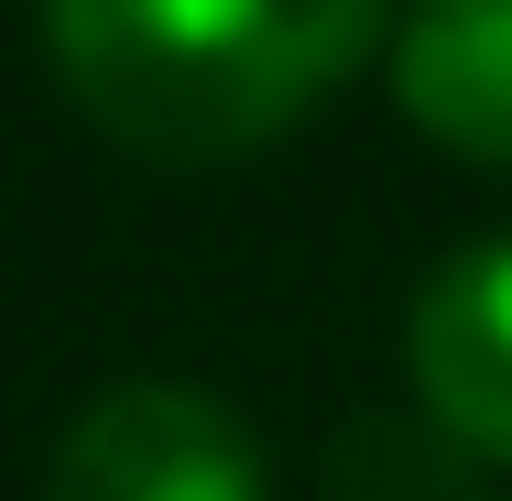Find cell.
Wrapping results in <instances>:
<instances>
[{
  "label": "cell",
  "mask_w": 512,
  "mask_h": 501,
  "mask_svg": "<svg viewBox=\"0 0 512 501\" xmlns=\"http://www.w3.org/2000/svg\"><path fill=\"white\" fill-rule=\"evenodd\" d=\"M393 99L425 142L512 164V0H414L393 33Z\"/></svg>",
  "instance_id": "277c9868"
},
{
  "label": "cell",
  "mask_w": 512,
  "mask_h": 501,
  "mask_svg": "<svg viewBox=\"0 0 512 501\" xmlns=\"http://www.w3.org/2000/svg\"><path fill=\"white\" fill-rule=\"evenodd\" d=\"M382 33V0H44L66 99L142 164H229L295 131Z\"/></svg>",
  "instance_id": "6da1fadb"
},
{
  "label": "cell",
  "mask_w": 512,
  "mask_h": 501,
  "mask_svg": "<svg viewBox=\"0 0 512 501\" xmlns=\"http://www.w3.org/2000/svg\"><path fill=\"white\" fill-rule=\"evenodd\" d=\"M44 501H262V436L197 382H120L66 425Z\"/></svg>",
  "instance_id": "7a4b0ae2"
},
{
  "label": "cell",
  "mask_w": 512,
  "mask_h": 501,
  "mask_svg": "<svg viewBox=\"0 0 512 501\" xmlns=\"http://www.w3.org/2000/svg\"><path fill=\"white\" fill-rule=\"evenodd\" d=\"M414 403L447 447L512 458V240H469L425 273L404 316Z\"/></svg>",
  "instance_id": "3957f363"
},
{
  "label": "cell",
  "mask_w": 512,
  "mask_h": 501,
  "mask_svg": "<svg viewBox=\"0 0 512 501\" xmlns=\"http://www.w3.org/2000/svg\"><path fill=\"white\" fill-rule=\"evenodd\" d=\"M327 501H480V458L447 447L425 414H371L338 436Z\"/></svg>",
  "instance_id": "5b68a950"
}]
</instances>
